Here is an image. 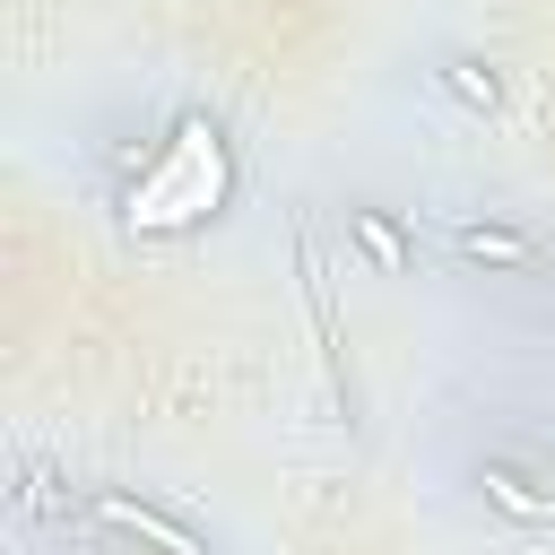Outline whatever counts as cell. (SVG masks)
<instances>
[{
	"label": "cell",
	"instance_id": "6da1fadb",
	"mask_svg": "<svg viewBox=\"0 0 555 555\" xmlns=\"http://www.w3.org/2000/svg\"><path fill=\"white\" fill-rule=\"evenodd\" d=\"M225 182H234V165H225V130H217V121H199V113H182V121H173V139H165V156L139 173L130 217H139V225H156V234L199 225V217H217Z\"/></svg>",
	"mask_w": 555,
	"mask_h": 555
},
{
	"label": "cell",
	"instance_id": "8992f818",
	"mask_svg": "<svg viewBox=\"0 0 555 555\" xmlns=\"http://www.w3.org/2000/svg\"><path fill=\"white\" fill-rule=\"evenodd\" d=\"M442 87H451L468 113H503V69L477 61V52H451V61H442Z\"/></svg>",
	"mask_w": 555,
	"mask_h": 555
},
{
	"label": "cell",
	"instance_id": "3957f363",
	"mask_svg": "<svg viewBox=\"0 0 555 555\" xmlns=\"http://www.w3.org/2000/svg\"><path fill=\"white\" fill-rule=\"evenodd\" d=\"M347 234H356V251H364L382 278H408V269H416V234H408L390 208H347Z\"/></svg>",
	"mask_w": 555,
	"mask_h": 555
},
{
	"label": "cell",
	"instance_id": "277c9868",
	"mask_svg": "<svg viewBox=\"0 0 555 555\" xmlns=\"http://www.w3.org/2000/svg\"><path fill=\"white\" fill-rule=\"evenodd\" d=\"M95 520H113V529H130V538H147L156 555H208L182 520H165L156 503H130V494H95Z\"/></svg>",
	"mask_w": 555,
	"mask_h": 555
},
{
	"label": "cell",
	"instance_id": "7a4b0ae2",
	"mask_svg": "<svg viewBox=\"0 0 555 555\" xmlns=\"http://www.w3.org/2000/svg\"><path fill=\"white\" fill-rule=\"evenodd\" d=\"M477 486H486V503H494L503 520H520V529H555V486H538L529 468L486 460V468H477Z\"/></svg>",
	"mask_w": 555,
	"mask_h": 555
},
{
	"label": "cell",
	"instance_id": "5b68a950",
	"mask_svg": "<svg viewBox=\"0 0 555 555\" xmlns=\"http://www.w3.org/2000/svg\"><path fill=\"white\" fill-rule=\"evenodd\" d=\"M451 243H460V260H477V269H529V260H538V243H529L520 225H460Z\"/></svg>",
	"mask_w": 555,
	"mask_h": 555
}]
</instances>
